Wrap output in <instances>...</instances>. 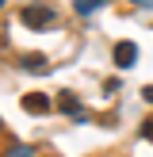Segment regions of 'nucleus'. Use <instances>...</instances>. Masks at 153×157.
I'll return each mask as SVG.
<instances>
[{
	"instance_id": "1",
	"label": "nucleus",
	"mask_w": 153,
	"mask_h": 157,
	"mask_svg": "<svg viewBox=\"0 0 153 157\" xmlns=\"http://www.w3.org/2000/svg\"><path fill=\"white\" fill-rule=\"evenodd\" d=\"M54 19H58V15H54L50 8H23V23H27V27H35V31L54 27Z\"/></svg>"
},
{
	"instance_id": "2",
	"label": "nucleus",
	"mask_w": 153,
	"mask_h": 157,
	"mask_svg": "<svg viewBox=\"0 0 153 157\" xmlns=\"http://www.w3.org/2000/svg\"><path fill=\"white\" fill-rule=\"evenodd\" d=\"M54 107V100L46 96V92H27L23 96V111H31V115H42V111H50Z\"/></svg>"
},
{
	"instance_id": "3",
	"label": "nucleus",
	"mask_w": 153,
	"mask_h": 157,
	"mask_svg": "<svg viewBox=\"0 0 153 157\" xmlns=\"http://www.w3.org/2000/svg\"><path fill=\"white\" fill-rule=\"evenodd\" d=\"M134 61H138V46L134 42H119V46H115V65H119V69H130Z\"/></svg>"
},
{
	"instance_id": "4",
	"label": "nucleus",
	"mask_w": 153,
	"mask_h": 157,
	"mask_svg": "<svg viewBox=\"0 0 153 157\" xmlns=\"http://www.w3.org/2000/svg\"><path fill=\"white\" fill-rule=\"evenodd\" d=\"M58 104L65 107V115H69V119H76V123H84V119H88V115L80 111V104H76V96H73V92H61V96H58Z\"/></svg>"
},
{
	"instance_id": "5",
	"label": "nucleus",
	"mask_w": 153,
	"mask_h": 157,
	"mask_svg": "<svg viewBox=\"0 0 153 157\" xmlns=\"http://www.w3.org/2000/svg\"><path fill=\"white\" fill-rule=\"evenodd\" d=\"M107 0H73V8H76V15H88V12H96V8H103Z\"/></svg>"
},
{
	"instance_id": "6",
	"label": "nucleus",
	"mask_w": 153,
	"mask_h": 157,
	"mask_svg": "<svg viewBox=\"0 0 153 157\" xmlns=\"http://www.w3.org/2000/svg\"><path fill=\"white\" fill-rule=\"evenodd\" d=\"M8 157H31V146H12Z\"/></svg>"
},
{
	"instance_id": "7",
	"label": "nucleus",
	"mask_w": 153,
	"mask_h": 157,
	"mask_svg": "<svg viewBox=\"0 0 153 157\" xmlns=\"http://www.w3.org/2000/svg\"><path fill=\"white\" fill-rule=\"evenodd\" d=\"M23 65H27V69H42L46 61H42V58H23Z\"/></svg>"
},
{
	"instance_id": "8",
	"label": "nucleus",
	"mask_w": 153,
	"mask_h": 157,
	"mask_svg": "<svg viewBox=\"0 0 153 157\" xmlns=\"http://www.w3.org/2000/svg\"><path fill=\"white\" fill-rule=\"evenodd\" d=\"M142 96H145V104H153V88H145V92H142Z\"/></svg>"
},
{
	"instance_id": "9",
	"label": "nucleus",
	"mask_w": 153,
	"mask_h": 157,
	"mask_svg": "<svg viewBox=\"0 0 153 157\" xmlns=\"http://www.w3.org/2000/svg\"><path fill=\"white\" fill-rule=\"evenodd\" d=\"M130 4H153V0H130Z\"/></svg>"
},
{
	"instance_id": "10",
	"label": "nucleus",
	"mask_w": 153,
	"mask_h": 157,
	"mask_svg": "<svg viewBox=\"0 0 153 157\" xmlns=\"http://www.w3.org/2000/svg\"><path fill=\"white\" fill-rule=\"evenodd\" d=\"M0 4H4V0H0Z\"/></svg>"
}]
</instances>
